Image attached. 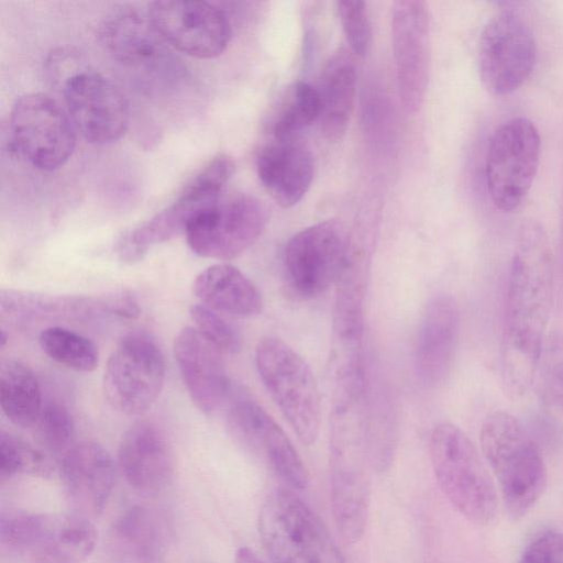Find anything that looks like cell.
Instances as JSON below:
<instances>
[{
    "instance_id": "obj_4",
    "label": "cell",
    "mask_w": 563,
    "mask_h": 563,
    "mask_svg": "<svg viewBox=\"0 0 563 563\" xmlns=\"http://www.w3.org/2000/svg\"><path fill=\"white\" fill-rule=\"evenodd\" d=\"M429 452L434 477L443 495L466 520L488 526L498 514L493 478L470 438L455 424H437Z\"/></svg>"
},
{
    "instance_id": "obj_2",
    "label": "cell",
    "mask_w": 563,
    "mask_h": 563,
    "mask_svg": "<svg viewBox=\"0 0 563 563\" xmlns=\"http://www.w3.org/2000/svg\"><path fill=\"white\" fill-rule=\"evenodd\" d=\"M368 429L367 390L335 389L329 441L331 506L338 531L350 544L361 541L369 515Z\"/></svg>"
},
{
    "instance_id": "obj_22",
    "label": "cell",
    "mask_w": 563,
    "mask_h": 563,
    "mask_svg": "<svg viewBox=\"0 0 563 563\" xmlns=\"http://www.w3.org/2000/svg\"><path fill=\"white\" fill-rule=\"evenodd\" d=\"M460 323V309L451 295L439 294L428 302L415 354L416 375L423 387H435L448 376L457 349Z\"/></svg>"
},
{
    "instance_id": "obj_8",
    "label": "cell",
    "mask_w": 563,
    "mask_h": 563,
    "mask_svg": "<svg viewBox=\"0 0 563 563\" xmlns=\"http://www.w3.org/2000/svg\"><path fill=\"white\" fill-rule=\"evenodd\" d=\"M541 137L523 117L505 121L492 135L485 164L486 186L494 206L515 211L526 199L539 166Z\"/></svg>"
},
{
    "instance_id": "obj_30",
    "label": "cell",
    "mask_w": 563,
    "mask_h": 563,
    "mask_svg": "<svg viewBox=\"0 0 563 563\" xmlns=\"http://www.w3.org/2000/svg\"><path fill=\"white\" fill-rule=\"evenodd\" d=\"M43 352L56 363L77 372H92L99 363V352L88 338L66 328L49 327L38 336Z\"/></svg>"
},
{
    "instance_id": "obj_14",
    "label": "cell",
    "mask_w": 563,
    "mask_h": 563,
    "mask_svg": "<svg viewBox=\"0 0 563 563\" xmlns=\"http://www.w3.org/2000/svg\"><path fill=\"white\" fill-rule=\"evenodd\" d=\"M265 223L263 205L252 196L239 195L197 213L185 235L190 250L198 256L232 260L258 239Z\"/></svg>"
},
{
    "instance_id": "obj_10",
    "label": "cell",
    "mask_w": 563,
    "mask_h": 563,
    "mask_svg": "<svg viewBox=\"0 0 563 563\" xmlns=\"http://www.w3.org/2000/svg\"><path fill=\"white\" fill-rule=\"evenodd\" d=\"M69 115L51 97L33 92L20 97L9 118L12 151L40 170L62 167L76 146Z\"/></svg>"
},
{
    "instance_id": "obj_6",
    "label": "cell",
    "mask_w": 563,
    "mask_h": 563,
    "mask_svg": "<svg viewBox=\"0 0 563 563\" xmlns=\"http://www.w3.org/2000/svg\"><path fill=\"white\" fill-rule=\"evenodd\" d=\"M255 366L268 394L298 439L316 442L321 402L316 377L306 360L278 338L266 336L255 347Z\"/></svg>"
},
{
    "instance_id": "obj_37",
    "label": "cell",
    "mask_w": 563,
    "mask_h": 563,
    "mask_svg": "<svg viewBox=\"0 0 563 563\" xmlns=\"http://www.w3.org/2000/svg\"><path fill=\"white\" fill-rule=\"evenodd\" d=\"M518 563H563V532L539 533L525 548Z\"/></svg>"
},
{
    "instance_id": "obj_3",
    "label": "cell",
    "mask_w": 563,
    "mask_h": 563,
    "mask_svg": "<svg viewBox=\"0 0 563 563\" xmlns=\"http://www.w3.org/2000/svg\"><path fill=\"white\" fill-rule=\"evenodd\" d=\"M479 442L507 514L514 519L522 518L538 503L547 485L545 464L536 440L515 416L496 410L483 421Z\"/></svg>"
},
{
    "instance_id": "obj_7",
    "label": "cell",
    "mask_w": 563,
    "mask_h": 563,
    "mask_svg": "<svg viewBox=\"0 0 563 563\" xmlns=\"http://www.w3.org/2000/svg\"><path fill=\"white\" fill-rule=\"evenodd\" d=\"M0 538L3 545L29 552L33 560L80 563L93 551L97 531L90 518L77 512L15 510L1 516Z\"/></svg>"
},
{
    "instance_id": "obj_19",
    "label": "cell",
    "mask_w": 563,
    "mask_h": 563,
    "mask_svg": "<svg viewBox=\"0 0 563 563\" xmlns=\"http://www.w3.org/2000/svg\"><path fill=\"white\" fill-rule=\"evenodd\" d=\"M173 350L190 399L201 412H214L230 393L224 353L195 327L178 332Z\"/></svg>"
},
{
    "instance_id": "obj_13",
    "label": "cell",
    "mask_w": 563,
    "mask_h": 563,
    "mask_svg": "<svg viewBox=\"0 0 563 563\" xmlns=\"http://www.w3.org/2000/svg\"><path fill=\"white\" fill-rule=\"evenodd\" d=\"M351 236L342 222L325 220L289 239L283 264L288 285L298 297L314 298L336 283Z\"/></svg>"
},
{
    "instance_id": "obj_18",
    "label": "cell",
    "mask_w": 563,
    "mask_h": 563,
    "mask_svg": "<svg viewBox=\"0 0 563 563\" xmlns=\"http://www.w3.org/2000/svg\"><path fill=\"white\" fill-rule=\"evenodd\" d=\"M227 422L231 434L262 453L288 488H307L309 473L303 461L284 430L255 400L247 396L235 399Z\"/></svg>"
},
{
    "instance_id": "obj_38",
    "label": "cell",
    "mask_w": 563,
    "mask_h": 563,
    "mask_svg": "<svg viewBox=\"0 0 563 563\" xmlns=\"http://www.w3.org/2000/svg\"><path fill=\"white\" fill-rule=\"evenodd\" d=\"M110 310L120 317L134 319L140 314V307L135 298L129 294H121L109 302Z\"/></svg>"
},
{
    "instance_id": "obj_26",
    "label": "cell",
    "mask_w": 563,
    "mask_h": 563,
    "mask_svg": "<svg viewBox=\"0 0 563 563\" xmlns=\"http://www.w3.org/2000/svg\"><path fill=\"white\" fill-rule=\"evenodd\" d=\"M200 303L220 314L249 318L258 314L263 299L255 284L239 268L228 263L209 266L192 283Z\"/></svg>"
},
{
    "instance_id": "obj_11",
    "label": "cell",
    "mask_w": 563,
    "mask_h": 563,
    "mask_svg": "<svg viewBox=\"0 0 563 563\" xmlns=\"http://www.w3.org/2000/svg\"><path fill=\"white\" fill-rule=\"evenodd\" d=\"M164 380L165 360L158 344L145 333H131L110 354L102 387L115 410L139 416L155 404Z\"/></svg>"
},
{
    "instance_id": "obj_25",
    "label": "cell",
    "mask_w": 563,
    "mask_h": 563,
    "mask_svg": "<svg viewBox=\"0 0 563 563\" xmlns=\"http://www.w3.org/2000/svg\"><path fill=\"white\" fill-rule=\"evenodd\" d=\"M170 530L155 509L134 505L113 521L108 545L119 563H157L166 554Z\"/></svg>"
},
{
    "instance_id": "obj_39",
    "label": "cell",
    "mask_w": 563,
    "mask_h": 563,
    "mask_svg": "<svg viewBox=\"0 0 563 563\" xmlns=\"http://www.w3.org/2000/svg\"><path fill=\"white\" fill-rule=\"evenodd\" d=\"M234 563H264L263 560L250 548L238 549Z\"/></svg>"
},
{
    "instance_id": "obj_40",
    "label": "cell",
    "mask_w": 563,
    "mask_h": 563,
    "mask_svg": "<svg viewBox=\"0 0 563 563\" xmlns=\"http://www.w3.org/2000/svg\"><path fill=\"white\" fill-rule=\"evenodd\" d=\"M33 563H54V562L42 561V560H33Z\"/></svg>"
},
{
    "instance_id": "obj_27",
    "label": "cell",
    "mask_w": 563,
    "mask_h": 563,
    "mask_svg": "<svg viewBox=\"0 0 563 563\" xmlns=\"http://www.w3.org/2000/svg\"><path fill=\"white\" fill-rule=\"evenodd\" d=\"M99 35L113 59L129 67L148 66L163 54L164 40L147 19L130 9L110 13Z\"/></svg>"
},
{
    "instance_id": "obj_1",
    "label": "cell",
    "mask_w": 563,
    "mask_h": 563,
    "mask_svg": "<svg viewBox=\"0 0 563 563\" xmlns=\"http://www.w3.org/2000/svg\"><path fill=\"white\" fill-rule=\"evenodd\" d=\"M553 297L549 240L542 228L527 224L511 258L500 345L503 385L511 398L527 395L536 380Z\"/></svg>"
},
{
    "instance_id": "obj_32",
    "label": "cell",
    "mask_w": 563,
    "mask_h": 563,
    "mask_svg": "<svg viewBox=\"0 0 563 563\" xmlns=\"http://www.w3.org/2000/svg\"><path fill=\"white\" fill-rule=\"evenodd\" d=\"M53 467L49 456L23 439L2 431L0 435V477L16 475L47 476Z\"/></svg>"
},
{
    "instance_id": "obj_34",
    "label": "cell",
    "mask_w": 563,
    "mask_h": 563,
    "mask_svg": "<svg viewBox=\"0 0 563 563\" xmlns=\"http://www.w3.org/2000/svg\"><path fill=\"white\" fill-rule=\"evenodd\" d=\"M538 374L544 393L563 411V333L547 335L540 357Z\"/></svg>"
},
{
    "instance_id": "obj_24",
    "label": "cell",
    "mask_w": 563,
    "mask_h": 563,
    "mask_svg": "<svg viewBox=\"0 0 563 563\" xmlns=\"http://www.w3.org/2000/svg\"><path fill=\"white\" fill-rule=\"evenodd\" d=\"M257 174L273 200L283 208H289L305 196L311 185L313 157L297 136L275 139L261 150Z\"/></svg>"
},
{
    "instance_id": "obj_20",
    "label": "cell",
    "mask_w": 563,
    "mask_h": 563,
    "mask_svg": "<svg viewBox=\"0 0 563 563\" xmlns=\"http://www.w3.org/2000/svg\"><path fill=\"white\" fill-rule=\"evenodd\" d=\"M118 465L126 483L137 493L154 496L172 482L174 454L165 433L156 424L139 421L122 435Z\"/></svg>"
},
{
    "instance_id": "obj_21",
    "label": "cell",
    "mask_w": 563,
    "mask_h": 563,
    "mask_svg": "<svg viewBox=\"0 0 563 563\" xmlns=\"http://www.w3.org/2000/svg\"><path fill=\"white\" fill-rule=\"evenodd\" d=\"M60 477L77 514L99 516L112 494L115 465L110 453L99 443L73 444L60 457Z\"/></svg>"
},
{
    "instance_id": "obj_29",
    "label": "cell",
    "mask_w": 563,
    "mask_h": 563,
    "mask_svg": "<svg viewBox=\"0 0 563 563\" xmlns=\"http://www.w3.org/2000/svg\"><path fill=\"white\" fill-rule=\"evenodd\" d=\"M0 404L15 426L33 427L42 409L38 380L32 369L18 361H7L0 372Z\"/></svg>"
},
{
    "instance_id": "obj_5",
    "label": "cell",
    "mask_w": 563,
    "mask_h": 563,
    "mask_svg": "<svg viewBox=\"0 0 563 563\" xmlns=\"http://www.w3.org/2000/svg\"><path fill=\"white\" fill-rule=\"evenodd\" d=\"M258 534L272 563H346L324 522L289 488L266 496Z\"/></svg>"
},
{
    "instance_id": "obj_36",
    "label": "cell",
    "mask_w": 563,
    "mask_h": 563,
    "mask_svg": "<svg viewBox=\"0 0 563 563\" xmlns=\"http://www.w3.org/2000/svg\"><path fill=\"white\" fill-rule=\"evenodd\" d=\"M340 21L354 54L365 57L372 46V26L366 3L356 0L336 2Z\"/></svg>"
},
{
    "instance_id": "obj_31",
    "label": "cell",
    "mask_w": 563,
    "mask_h": 563,
    "mask_svg": "<svg viewBox=\"0 0 563 563\" xmlns=\"http://www.w3.org/2000/svg\"><path fill=\"white\" fill-rule=\"evenodd\" d=\"M319 112L317 89L298 81L286 91L272 122V134L276 140L296 137L302 129L318 120Z\"/></svg>"
},
{
    "instance_id": "obj_16",
    "label": "cell",
    "mask_w": 563,
    "mask_h": 563,
    "mask_svg": "<svg viewBox=\"0 0 563 563\" xmlns=\"http://www.w3.org/2000/svg\"><path fill=\"white\" fill-rule=\"evenodd\" d=\"M68 115L86 141L107 145L118 141L130 121L129 103L120 89L102 75L80 70L63 88Z\"/></svg>"
},
{
    "instance_id": "obj_33",
    "label": "cell",
    "mask_w": 563,
    "mask_h": 563,
    "mask_svg": "<svg viewBox=\"0 0 563 563\" xmlns=\"http://www.w3.org/2000/svg\"><path fill=\"white\" fill-rule=\"evenodd\" d=\"M33 434L40 449L48 456H63L73 445L75 423L68 409L56 401L42 406L33 426Z\"/></svg>"
},
{
    "instance_id": "obj_23",
    "label": "cell",
    "mask_w": 563,
    "mask_h": 563,
    "mask_svg": "<svg viewBox=\"0 0 563 563\" xmlns=\"http://www.w3.org/2000/svg\"><path fill=\"white\" fill-rule=\"evenodd\" d=\"M368 249L351 236L350 246L336 279L333 311V346L363 347L365 301L371 276Z\"/></svg>"
},
{
    "instance_id": "obj_17",
    "label": "cell",
    "mask_w": 563,
    "mask_h": 563,
    "mask_svg": "<svg viewBox=\"0 0 563 563\" xmlns=\"http://www.w3.org/2000/svg\"><path fill=\"white\" fill-rule=\"evenodd\" d=\"M393 49L398 90L405 112L419 111L430 69V18L427 3L399 0L393 7Z\"/></svg>"
},
{
    "instance_id": "obj_28",
    "label": "cell",
    "mask_w": 563,
    "mask_h": 563,
    "mask_svg": "<svg viewBox=\"0 0 563 563\" xmlns=\"http://www.w3.org/2000/svg\"><path fill=\"white\" fill-rule=\"evenodd\" d=\"M356 70L350 53L338 51L327 62L319 78V124L323 136L336 142L344 135L353 111Z\"/></svg>"
},
{
    "instance_id": "obj_15",
    "label": "cell",
    "mask_w": 563,
    "mask_h": 563,
    "mask_svg": "<svg viewBox=\"0 0 563 563\" xmlns=\"http://www.w3.org/2000/svg\"><path fill=\"white\" fill-rule=\"evenodd\" d=\"M148 19L164 42L197 58L221 55L231 38L223 11L206 1H153Z\"/></svg>"
},
{
    "instance_id": "obj_9",
    "label": "cell",
    "mask_w": 563,
    "mask_h": 563,
    "mask_svg": "<svg viewBox=\"0 0 563 563\" xmlns=\"http://www.w3.org/2000/svg\"><path fill=\"white\" fill-rule=\"evenodd\" d=\"M233 170L234 163L225 154L210 159L189 180L174 202L120 240V260L129 264L139 262L152 246L185 234L197 213L219 201L220 192Z\"/></svg>"
},
{
    "instance_id": "obj_12",
    "label": "cell",
    "mask_w": 563,
    "mask_h": 563,
    "mask_svg": "<svg viewBox=\"0 0 563 563\" xmlns=\"http://www.w3.org/2000/svg\"><path fill=\"white\" fill-rule=\"evenodd\" d=\"M536 58L533 33L519 14L503 10L488 19L477 48L479 76L488 91L506 96L518 90L531 76Z\"/></svg>"
},
{
    "instance_id": "obj_35",
    "label": "cell",
    "mask_w": 563,
    "mask_h": 563,
    "mask_svg": "<svg viewBox=\"0 0 563 563\" xmlns=\"http://www.w3.org/2000/svg\"><path fill=\"white\" fill-rule=\"evenodd\" d=\"M195 328L200 331L224 354H234L241 349V335L236 328L219 312L201 305H192L189 310Z\"/></svg>"
}]
</instances>
